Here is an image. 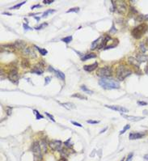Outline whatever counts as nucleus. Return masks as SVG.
<instances>
[{
    "label": "nucleus",
    "instance_id": "obj_5",
    "mask_svg": "<svg viewBox=\"0 0 148 161\" xmlns=\"http://www.w3.org/2000/svg\"><path fill=\"white\" fill-rule=\"evenodd\" d=\"M113 75V71L110 67H100L97 71V75L102 78H108Z\"/></svg>",
    "mask_w": 148,
    "mask_h": 161
},
{
    "label": "nucleus",
    "instance_id": "obj_23",
    "mask_svg": "<svg viewBox=\"0 0 148 161\" xmlns=\"http://www.w3.org/2000/svg\"><path fill=\"white\" fill-rule=\"evenodd\" d=\"M71 97H75V98H78V99H80V100H87L88 98L86 97L85 96L80 94V93H75L71 95Z\"/></svg>",
    "mask_w": 148,
    "mask_h": 161
},
{
    "label": "nucleus",
    "instance_id": "obj_36",
    "mask_svg": "<svg viewBox=\"0 0 148 161\" xmlns=\"http://www.w3.org/2000/svg\"><path fill=\"white\" fill-rule=\"evenodd\" d=\"M133 156H134V153L130 152V154L128 155V156H127V159H126V161H132V160H133Z\"/></svg>",
    "mask_w": 148,
    "mask_h": 161
},
{
    "label": "nucleus",
    "instance_id": "obj_33",
    "mask_svg": "<svg viewBox=\"0 0 148 161\" xmlns=\"http://www.w3.org/2000/svg\"><path fill=\"white\" fill-rule=\"evenodd\" d=\"M25 3H26V1H24V2H22V3H18V4H17V5H15L14 7H11L10 9H11V10H13V9H18L19 7H20L22 5H24Z\"/></svg>",
    "mask_w": 148,
    "mask_h": 161
},
{
    "label": "nucleus",
    "instance_id": "obj_37",
    "mask_svg": "<svg viewBox=\"0 0 148 161\" xmlns=\"http://www.w3.org/2000/svg\"><path fill=\"white\" fill-rule=\"evenodd\" d=\"M50 81H51V77L50 76L46 77V78L45 79V85L49 84V83H50Z\"/></svg>",
    "mask_w": 148,
    "mask_h": 161
},
{
    "label": "nucleus",
    "instance_id": "obj_44",
    "mask_svg": "<svg viewBox=\"0 0 148 161\" xmlns=\"http://www.w3.org/2000/svg\"><path fill=\"white\" fill-rule=\"evenodd\" d=\"M71 123L73 125H75V126H79V127H83V126L81 124H79V123H78L76 122H74V121H71Z\"/></svg>",
    "mask_w": 148,
    "mask_h": 161
},
{
    "label": "nucleus",
    "instance_id": "obj_43",
    "mask_svg": "<svg viewBox=\"0 0 148 161\" xmlns=\"http://www.w3.org/2000/svg\"><path fill=\"white\" fill-rule=\"evenodd\" d=\"M138 105H141V106H144V105H147V102H145V101H138L137 102Z\"/></svg>",
    "mask_w": 148,
    "mask_h": 161
},
{
    "label": "nucleus",
    "instance_id": "obj_9",
    "mask_svg": "<svg viewBox=\"0 0 148 161\" xmlns=\"http://www.w3.org/2000/svg\"><path fill=\"white\" fill-rule=\"evenodd\" d=\"M105 107L109 108L110 109H113V110L117 111V112H120V113H128L129 110L126 108L122 107V106H119V105H105Z\"/></svg>",
    "mask_w": 148,
    "mask_h": 161
},
{
    "label": "nucleus",
    "instance_id": "obj_51",
    "mask_svg": "<svg viewBox=\"0 0 148 161\" xmlns=\"http://www.w3.org/2000/svg\"><path fill=\"white\" fill-rule=\"evenodd\" d=\"M3 15H7V16H11V14H10V13H7V12H4L3 13Z\"/></svg>",
    "mask_w": 148,
    "mask_h": 161
},
{
    "label": "nucleus",
    "instance_id": "obj_39",
    "mask_svg": "<svg viewBox=\"0 0 148 161\" xmlns=\"http://www.w3.org/2000/svg\"><path fill=\"white\" fill-rule=\"evenodd\" d=\"M70 141H71V139H69L67 141H66L65 143H64V144H65L67 147H72V144L71 143H70Z\"/></svg>",
    "mask_w": 148,
    "mask_h": 161
},
{
    "label": "nucleus",
    "instance_id": "obj_32",
    "mask_svg": "<svg viewBox=\"0 0 148 161\" xmlns=\"http://www.w3.org/2000/svg\"><path fill=\"white\" fill-rule=\"evenodd\" d=\"M79 7H73V8L69 9L68 11H66V13H70V12H79Z\"/></svg>",
    "mask_w": 148,
    "mask_h": 161
},
{
    "label": "nucleus",
    "instance_id": "obj_14",
    "mask_svg": "<svg viewBox=\"0 0 148 161\" xmlns=\"http://www.w3.org/2000/svg\"><path fill=\"white\" fill-rule=\"evenodd\" d=\"M42 66L40 65H37L33 67V69L31 71V73L33 74H37V75H42L43 72H44V70L41 68Z\"/></svg>",
    "mask_w": 148,
    "mask_h": 161
},
{
    "label": "nucleus",
    "instance_id": "obj_26",
    "mask_svg": "<svg viewBox=\"0 0 148 161\" xmlns=\"http://www.w3.org/2000/svg\"><path fill=\"white\" fill-rule=\"evenodd\" d=\"M100 40H102V37H99L98 39H96V41L92 43V50H95V49H96V47H97V48H98V46H99L98 42L100 41Z\"/></svg>",
    "mask_w": 148,
    "mask_h": 161
},
{
    "label": "nucleus",
    "instance_id": "obj_29",
    "mask_svg": "<svg viewBox=\"0 0 148 161\" xmlns=\"http://www.w3.org/2000/svg\"><path fill=\"white\" fill-rule=\"evenodd\" d=\"M139 49H140V50H141L143 53H146V52H147V46H146L145 43H143V42H141V43H140Z\"/></svg>",
    "mask_w": 148,
    "mask_h": 161
},
{
    "label": "nucleus",
    "instance_id": "obj_40",
    "mask_svg": "<svg viewBox=\"0 0 148 161\" xmlns=\"http://www.w3.org/2000/svg\"><path fill=\"white\" fill-rule=\"evenodd\" d=\"M23 26H24V30H25V31H28V30H33V28H30L29 26H28V24H23Z\"/></svg>",
    "mask_w": 148,
    "mask_h": 161
},
{
    "label": "nucleus",
    "instance_id": "obj_17",
    "mask_svg": "<svg viewBox=\"0 0 148 161\" xmlns=\"http://www.w3.org/2000/svg\"><path fill=\"white\" fill-rule=\"evenodd\" d=\"M59 104H60V105H62V107L66 108V109H75V105H74V104H72V103H70V102H68V103H60V102H59Z\"/></svg>",
    "mask_w": 148,
    "mask_h": 161
},
{
    "label": "nucleus",
    "instance_id": "obj_13",
    "mask_svg": "<svg viewBox=\"0 0 148 161\" xmlns=\"http://www.w3.org/2000/svg\"><path fill=\"white\" fill-rule=\"evenodd\" d=\"M14 46L17 49H21V50H24V49L26 48V43L24 42V41H21V40H18V41H16L14 44Z\"/></svg>",
    "mask_w": 148,
    "mask_h": 161
},
{
    "label": "nucleus",
    "instance_id": "obj_42",
    "mask_svg": "<svg viewBox=\"0 0 148 161\" xmlns=\"http://www.w3.org/2000/svg\"><path fill=\"white\" fill-rule=\"evenodd\" d=\"M53 2H54V0H43L44 4H51Z\"/></svg>",
    "mask_w": 148,
    "mask_h": 161
},
{
    "label": "nucleus",
    "instance_id": "obj_53",
    "mask_svg": "<svg viewBox=\"0 0 148 161\" xmlns=\"http://www.w3.org/2000/svg\"><path fill=\"white\" fill-rule=\"evenodd\" d=\"M124 160H125V159H124V158H123V159H122V160H121V161H124Z\"/></svg>",
    "mask_w": 148,
    "mask_h": 161
},
{
    "label": "nucleus",
    "instance_id": "obj_24",
    "mask_svg": "<svg viewBox=\"0 0 148 161\" xmlns=\"http://www.w3.org/2000/svg\"><path fill=\"white\" fill-rule=\"evenodd\" d=\"M55 10H54V9H49V10H47V11H45L44 13H43V16H41L42 18H45V17H47L49 16V15H50V14H52V13H54L55 12Z\"/></svg>",
    "mask_w": 148,
    "mask_h": 161
},
{
    "label": "nucleus",
    "instance_id": "obj_19",
    "mask_svg": "<svg viewBox=\"0 0 148 161\" xmlns=\"http://www.w3.org/2000/svg\"><path fill=\"white\" fill-rule=\"evenodd\" d=\"M54 72L55 73V75H56V76L58 77V79H62V80H65L66 76H65V75H64V74L62 72V71H57V70H54Z\"/></svg>",
    "mask_w": 148,
    "mask_h": 161
},
{
    "label": "nucleus",
    "instance_id": "obj_12",
    "mask_svg": "<svg viewBox=\"0 0 148 161\" xmlns=\"http://www.w3.org/2000/svg\"><path fill=\"white\" fill-rule=\"evenodd\" d=\"M145 133H130V140H134V139H142L144 135H145Z\"/></svg>",
    "mask_w": 148,
    "mask_h": 161
},
{
    "label": "nucleus",
    "instance_id": "obj_48",
    "mask_svg": "<svg viewBox=\"0 0 148 161\" xmlns=\"http://www.w3.org/2000/svg\"><path fill=\"white\" fill-rule=\"evenodd\" d=\"M145 72L148 75V65H147V66H146V67H145Z\"/></svg>",
    "mask_w": 148,
    "mask_h": 161
},
{
    "label": "nucleus",
    "instance_id": "obj_1",
    "mask_svg": "<svg viewBox=\"0 0 148 161\" xmlns=\"http://www.w3.org/2000/svg\"><path fill=\"white\" fill-rule=\"evenodd\" d=\"M99 84L104 89L111 90V89H117L120 88V84L116 80L108 78H102L99 80Z\"/></svg>",
    "mask_w": 148,
    "mask_h": 161
},
{
    "label": "nucleus",
    "instance_id": "obj_21",
    "mask_svg": "<svg viewBox=\"0 0 148 161\" xmlns=\"http://www.w3.org/2000/svg\"><path fill=\"white\" fill-rule=\"evenodd\" d=\"M137 60L140 62V63H141V62H143L148 61V56L144 55V54H143V55H138Z\"/></svg>",
    "mask_w": 148,
    "mask_h": 161
},
{
    "label": "nucleus",
    "instance_id": "obj_11",
    "mask_svg": "<svg viewBox=\"0 0 148 161\" xmlns=\"http://www.w3.org/2000/svg\"><path fill=\"white\" fill-rule=\"evenodd\" d=\"M97 67H98L97 62H94V63L92 64V65L84 66V67H83V70L88 71V72H92V71H93L94 70H96V68H97Z\"/></svg>",
    "mask_w": 148,
    "mask_h": 161
},
{
    "label": "nucleus",
    "instance_id": "obj_7",
    "mask_svg": "<svg viewBox=\"0 0 148 161\" xmlns=\"http://www.w3.org/2000/svg\"><path fill=\"white\" fill-rule=\"evenodd\" d=\"M62 142L60 140H51L49 143V146L53 151H61Z\"/></svg>",
    "mask_w": 148,
    "mask_h": 161
},
{
    "label": "nucleus",
    "instance_id": "obj_18",
    "mask_svg": "<svg viewBox=\"0 0 148 161\" xmlns=\"http://www.w3.org/2000/svg\"><path fill=\"white\" fill-rule=\"evenodd\" d=\"M136 20L140 22L147 21V20H148V15H138Z\"/></svg>",
    "mask_w": 148,
    "mask_h": 161
},
{
    "label": "nucleus",
    "instance_id": "obj_31",
    "mask_svg": "<svg viewBox=\"0 0 148 161\" xmlns=\"http://www.w3.org/2000/svg\"><path fill=\"white\" fill-rule=\"evenodd\" d=\"M71 41H72V37H71V36H69V37H64V38H62V41H63V42L66 43V44L70 43Z\"/></svg>",
    "mask_w": 148,
    "mask_h": 161
},
{
    "label": "nucleus",
    "instance_id": "obj_38",
    "mask_svg": "<svg viewBox=\"0 0 148 161\" xmlns=\"http://www.w3.org/2000/svg\"><path fill=\"white\" fill-rule=\"evenodd\" d=\"M45 114L46 115L47 117H49V118H50V120H51V121H53V122H55V119L54 118V117H53L52 115H51V114H49V113H47V112H45Z\"/></svg>",
    "mask_w": 148,
    "mask_h": 161
},
{
    "label": "nucleus",
    "instance_id": "obj_25",
    "mask_svg": "<svg viewBox=\"0 0 148 161\" xmlns=\"http://www.w3.org/2000/svg\"><path fill=\"white\" fill-rule=\"evenodd\" d=\"M41 144H40V146H41V150H42V148H43V150H44V151L45 152L46 151V147H47V143H46V141H45V139H42L41 141Z\"/></svg>",
    "mask_w": 148,
    "mask_h": 161
},
{
    "label": "nucleus",
    "instance_id": "obj_27",
    "mask_svg": "<svg viewBox=\"0 0 148 161\" xmlns=\"http://www.w3.org/2000/svg\"><path fill=\"white\" fill-rule=\"evenodd\" d=\"M35 48H37V50L39 51L40 52V54H41V55H43V56H45V55H46V54H48V51H47L46 50H45V49H41V48H39L38 46H34Z\"/></svg>",
    "mask_w": 148,
    "mask_h": 161
},
{
    "label": "nucleus",
    "instance_id": "obj_49",
    "mask_svg": "<svg viewBox=\"0 0 148 161\" xmlns=\"http://www.w3.org/2000/svg\"><path fill=\"white\" fill-rule=\"evenodd\" d=\"M58 161H67V160H66V158H61Z\"/></svg>",
    "mask_w": 148,
    "mask_h": 161
},
{
    "label": "nucleus",
    "instance_id": "obj_2",
    "mask_svg": "<svg viewBox=\"0 0 148 161\" xmlns=\"http://www.w3.org/2000/svg\"><path fill=\"white\" fill-rule=\"evenodd\" d=\"M131 74H132L131 70L129 69L128 67L124 65L118 66L117 67V70H116V75H117V78L119 80H124L126 78L130 76Z\"/></svg>",
    "mask_w": 148,
    "mask_h": 161
},
{
    "label": "nucleus",
    "instance_id": "obj_35",
    "mask_svg": "<svg viewBox=\"0 0 148 161\" xmlns=\"http://www.w3.org/2000/svg\"><path fill=\"white\" fill-rule=\"evenodd\" d=\"M130 125H126V126H125L124 128H123V130H121V131L120 132V134H123L125 133V132L127 130H129V129H130Z\"/></svg>",
    "mask_w": 148,
    "mask_h": 161
},
{
    "label": "nucleus",
    "instance_id": "obj_41",
    "mask_svg": "<svg viewBox=\"0 0 148 161\" xmlns=\"http://www.w3.org/2000/svg\"><path fill=\"white\" fill-rule=\"evenodd\" d=\"M87 122H88V123H89V124H92V125H93V124H98V123L100 122H99V121L88 120V121H87Z\"/></svg>",
    "mask_w": 148,
    "mask_h": 161
},
{
    "label": "nucleus",
    "instance_id": "obj_47",
    "mask_svg": "<svg viewBox=\"0 0 148 161\" xmlns=\"http://www.w3.org/2000/svg\"><path fill=\"white\" fill-rule=\"evenodd\" d=\"M107 129H108V127H106V128H104V129H103V130H101V131L100 132V134H102V133H104V132H105L106 130H107Z\"/></svg>",
    "mask_w": 148,
    "mask_h": 161
},
{
    "label": "nucleus",
    "instance_id": "obj_45",
    "mask_svg": "<svg viewBox=\"0 0 148 161\" xmlns=\"http://www.w3.org/2000/svg\"><path fill=\"white\" fill-rule=\"evenodd\" d=\"M7 113L8 115H11V108H9V107L7 108Z\"/></svg>",
    "mask_w": 148,
    "mask_h": 161
},
{
    "label": "nucleus",
    "instance_id": "obj_3",
    "mask_svg": "<svg viewBox=\"0 0 148 161\" xmlns=\"http://www.w3.org/2000/svg\"><path fill=\"white\" fill-rule=\"evenodd\" d=\"M148 29V25L147 24H141L132 30V36L135 39H140L146 33Z\"/></svg>",
    "mask_w": 148,
    "mask_h": 161
},
{
    "label": "nucleus",
    "instance_id": "obj_8",
    "mask_svg": "<svg viewBox=\"0 0 148 161\" xmlns=\"http://www.w3.org/2000/svg\"><path fill=\"white\" fill-rule=\"evenodd\" d=\"M8 79H10V81H11L13 83H18L19 75H18L17 69H16V68L11 69V71H10V73H9V75H8Z\"/></svg>",
    "mask_w": 148,
    "mask_h": 161
},
{
    "label": "nucleus",
    "instance_id": "obj_28",
    "mask_svg": "<svg viewBox=\"0 0 148 161\" xmlns=\"http://www.w3.org/2000/svg\"><path fill=\"white\" fill-rule=\"evenodd\" d=\"M81 89H82L83 92H87V93H88L90 95H92V93H93V92H92V90H90V89H88L86 86H85V85H82V86H81Z\"/></svg>",
    "mask_w": 148,
    "mask_h": 161
},
{
    "label": "nucleus",
    "instance_id": "obj_22",
    "mask_svg": "<svg viewBox=\"0 0 148 161\" xmlns=\"http://www.w3.org/2000/svg\"><path fill=\"white\" fill-rule=\"evenodd\" d=\"M21 66L23 68H28L30 67V62L28 61V59L27 58H24V59L22 60L21 62Z\"/></svg>",
    "mask_w": 148,
    "mask_h": 161
},
{
    "label": "nucleus",
    "instance_id": "obj_30",
    "mask_svg": "<svg viewBox=\"0 0 148 161\" xmlns=\"http://www.w3.org/2000/svg\"><path fill=\"white\" fill-rule=\"evenodd\" d=\"M33 113H34V114L36 115V118H37V120H40V119H41V118H44L42 115H41L37 110H36V109H34L33 110Z\"/></svg>",
    "mask_w": 148,
    "mask_h": 161
},
{
    "label": "nucleus",
    "instance_id": "obj_50",
    "mask_svg": "<svg viewBox=\"0 0 148 161\" xmlns=\"http://www.w3.org/2000/svg\"><path fill=\"white\" fill-rule=\"evenodd\" d=\"M144 159L148 161V155H145V156H144Z\"/></svg>",
    "mask_w": 148,
    "mask_h": 161
},
{
    "label": "nucleus",
    "instance_id": "obj_4",
    "mask_svg": "<svg viewBox=\"0 0 148 161\" xmlns=\"http://www.w3.org/2000/svg\"><path fill=\"white\" fill-rule=\"evenodd\" d=\"M112 3H113V10L114 11L115 9H117L118 13H120L121 15L126 14V10H127V6H126V3L125 1H112Z\"/></svg>",
    "mask_w": 148,
    "mask_h": 161
},
{
    "label": "nucleus",
    "instance_id": "obj_16",
    "mask_svg": "<svg viewBox=\"0 0 148 161\" xmlns=\"http://www.w3.org/2000/svg\"><path fill=\"white\" fill-rule=\"evenodd\" d=\"M122 117H124V118H126V120L131 121V122H138V121H140V120H142V119H143V117L129 116V115H125V114H122Z\"/></svg>",
    "mask_w": 148,
    "mask_h": 161
},
{
    "label": "nucleus",
    "instance_id": "obj_52",
    "mask_svg": "<svg viewBox=\"0 0 148 161\" xmlns=\"http://www.w3.org/2000/svg\"><path fill=\"white\" fill-rule=\"evenodd\" d=\"M34 17H35V19L37 20V21H39L40 20V17H37V16H34Z\"/></svg>",
    "mask_w": 148,
    "mask_h": 161
},
{
    "label": "nucleus",
    "instance_id": "obj_6",
    "mask_svg": "<svg viewBox=\"0 0 148 161\" xmlns=\"http://www.w3.org/2000/svg\"><path fill=\"white\" fill-rule=\"evenodd\" d=\"M32 151L34 154V156H35L36 159L41 160V158H42V155H41V146H40L38 142H34L33 143V146H32Z\"/></svg>",
    "mask_w": 148,
    "mask_h": 161
},
{
    "label": "nucleus",
    "instance_id": "obj_15",
    "mask_svg": "<svg viewBox=\"0 0 148 161\" xmlns=\"http://www.w3.org/2000/svg\"><path fill=\"white\" fill-rule=\"evenodd\" d=\"M128 62H130V65L134 66V67H135L137 68H139L140 62L138 61L137 58H133V57H130V58H128Z\"/></svg>",
    "mask_w": 148,
    "mask_h": 161
},
{
    "label": "nucleus",
    "instance_id": "obj_34",
    "mask_svg": "<svg viewBox=\"0 0 148 161\" xmlns=\"http://www.w3.org/2000/svg\"><path fill=\"white\" fill-rule=\"evenodd\" d=\"M47 25H48V24H47V23H44V24H41V25H39V26H37V27H36L35 29L36 30H40V29H41V28H43L44 27H46Z\"/></svg>",
    "mask_w": 148,
    "mask_h": 161
},
{
    "label": "nucleus",
    "instance_id": "obj_46",
    "mask_svg": "<svg viewBox=\"0 0 148 161\" xmlns=\"http://www.w3.org/2000/svg\"><path fill=\"white\" fill-rule=\"evenodd\" d=\"M37 7H41V5H40V4H37V5H35V6H33V7H32V8H31V9L37 8Z\"/></svg>",
    "mask_w": 148,
    "mask_h": 161
},
{
    "label": "nucleus",
    "instance_id": "obj_20",
    "mask_svg": "<svg viewBox=\"0 0 148 161\" xmlns=\"http://www.w3.org/2000/svg\"><path fill=\"white\" fill-rule=\"evenodd\" d=\"M96 58V54L90 53V54H86L85 56L83 57L82 61L84 62V61H86V60H88V59H90V58Z\"/></svg>",
    "mask_w": 148,
    "mask_h": 161
},
{
    "label": "nucleus",
    "instance_id": "obj_10",
    "mask_svg": "<svg viewBox=\"0 0 148 161\" xmlns=\"http://www.w3.org/2000/svg\"><path fill=\"white\" fill-rule=\"evenodd\" d=\"M23 53H24V55H27L31 58H37L36 52L33 50V49H32V47H26V48L23 50Z\"/></svg>",
    "mask_w": 148,
    "mask_h": 161
}]
</instances>
